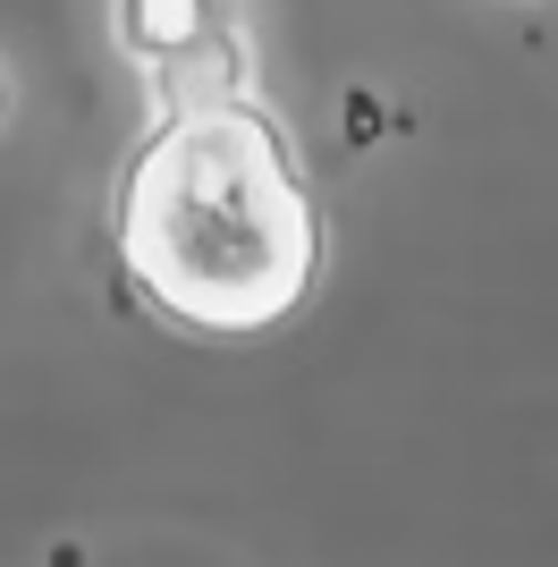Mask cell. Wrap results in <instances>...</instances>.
Here are the masks:
<instances>
[{
    "label": "cell",
    "instance_id": "obj_2",
    "mask_svg": "<svg viewBox=\"0 0 558 567\" xmlns=\"http://www.w3.org/2000/svg\"><path fill=\"white\" fill-rule=\"evenodd\" d=\"M229 25H237L229 0H111V43L127 69H144V85L195 69Z\"/></svg>",
    "mask_w": 558,
    "mask_h": 567
},
{
    "label": "cell",
    "instance_id": "obj_3",
    "mask_svg": "<svg viewBox=\"0 0 558 567\" xmlns=\"http://www.w3.org/2000/svg\"><path fill=\"white\" fill-rule=\"evenodd\" d=\"M0 118H9V76H0Z\"/></svg>",
    "mask_w": 558,
    "mask_h": 567
},
{
    "label": "cell",
    "instance_id": "obj_1",
    "mask_svg": "<svg viewBox=\"0 0 558 567\" xmlns=\"http://www.w3.org/2000/svg\"><path fill=\"white\" fill-rule=\"evenodd\" d=\"M111 246L144 306L195 339H262L313 297L330 229L279 111L144 118L111 187Z\"/></svg>",
    "mask_w": 558,
    "mask_h": 567
}]
</instances>
